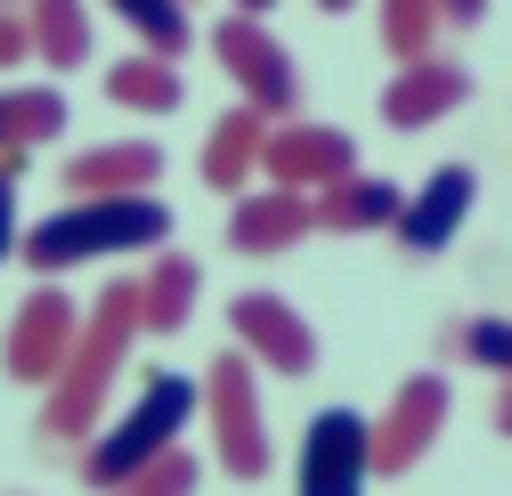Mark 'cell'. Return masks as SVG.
Returning a JSON list of instances; mask_svg holds the SVG:
<instances>
[{
  "label": "cell",
  "instance_id": "cell-1",
  "mask_svg": "<svg viewBox=\"0 0 512 496\" xmlns=\"http://www.w3.org/2000/svg\"><path fill=\"white\" fill-rule=\"evenodd\" d=\"M139 334H147V318H139V277H114V285L90 301V318H82L66 366L41 383V391H49V399H41V431H49V440H90V431L106 423L114 383H122V358H131Z\"/></svg>",
  "mask_w": 512,
  "mask_h": 496
},
{
  "label": "cell",
  "instance_id": "cell-2",
  "mask_svg": "<svg viewBox=\"0 0 512 496\" xmlns=\"http://www.w3.org/2000/svg\"><path fill=\"white\" fill-rule=\"evenodd\" d=\"M171 244V204L147 196H74V204H57L41 228L17 236V253L25 269L57 277V269H90V261H131V253H163Z\"/></svg>",
  "mask_w": 512,
  "mask_h": 496
},
{
  "label": "cell",
  "instance_id": "cell-3",
  "mask_svg": "<svg viewBox=\"0 0 512 496\" xmlns=\"http://www.w3.org/2000/svg\"><path fill=\"white\" fill-rule=\"evenodd\" d=\"M196 407H204V391L187 383V375H147V391L122 407L114 423H98L90 440H82V480H90L98 496H114L139 464H155L163 448H179V431H187Z\"/></svg>",
  "mask_w": 512,
  "mask_h": 496
},
{
  "label": "cell",
  "instance_id": "cell-4",
  "mask_svg": "<svg viewBox=\"0 0 512 496\" xmlns=\"http://www.w3.org/2000/svg\"><path fill=\"white\" fill-rule=\"evenodd\" d=\"M196 391L212 407V464L228 480H261L269 472V415H261V375H252V358L220 350Z\"/></svg>",
  "mask_w": 512,
  "mask_h": 496
},
{
  "label": "cell",
  "instance_id": "cell-5",
  "mask_svg": "<svg viewBox=\"0 0 512 496\" xmlns=\"http://www.w3.org/2000/svg\"><path fill=\"white\" fill-rule=\"evenodd\" d=\"M447 407H456V391H447V375H439V366L407 375V383L391 391V407L366 423V456H374V472H391V480H399V472H415V464L439 448Z\"/></svg>",
  "mask_w": 512,
  "mask_h": 496
},
{
  "label": "cell",
  "instance_id": "cell-6",
  "mask_svg": "<svg viewBox=\"0 0 512 496\" xmlns=\"http://www.w3.org/2000/svg\"><path fill=\"white\" fill-rule=\"evenodd\" d=\"M212 57L236 74V90H244V106H261L269 122H285L293 106H301V74H293V49L261 25V17H220L212 25Z\"/></svg>",
  "mask_w": 512,
  "mask_h": 496
},
{
  "label": "cell",
  "instance_id": "cell-7",
  "mask_svg": "<svg viewBox=\"0 0 512 496\" xmlns=\"http://www.w3.org/2000/svg\"><path fill=\"white\" fill-rule=\"evenodd\" d=\"M228 334H236V350L252 366H269V375H285V383H301L309 366H317L309 318H301L293 301H277V293H236L228 301Z\"/></svg>",
  "mask_w": 512,
  "mask_h": 496
},
{
  "label": "cell",
  "instance_id": "cell-8",
  "mask_svg": "<svg viewBox=\"0 0 512 496\" xmlns=\"http://www.w3.org/2000/svg\"><path fill=\"white\" fill-rule=\"evenodd\" d=\"M374 456H366V415L358 407H317L301 431V496H366Z\"/></svg>",
  "mask_w": 512,
  "mask_h": 496
},
{
  "label": "cell",
  "instance_id": "cell-9",
  "mask_svg": "<svg viewBox=\"0 0 512 496\" xmlns=\"http://www.w3.org/2000/svg\"><path fill=\"white\" fill-rule=\"evenodd\" d=\"M74 334H82V301H74V293H57V285L25 293L9 342H0V366H9V383H49L57 366H66Z\"/></svg>",
  "mask_w": 512,
  "mask_h": 496
},
{
  "label": "cell",
  "instance_id": "cell-10",
  "mask_svg": "<svg viewBox=\"0 0 512 496\" xmlns=\"http://www.w3.org/2000/svg\"><path fill=\"white\" fill-rule=\"evenodd\" d=\"M261 171L277 179V188H326V179H342V171H358V139L350 131H334V122H269V139H261Z\"/></svg>",
  "mask_w": 512,
  "mask_h": 496
},
{
  "label": "cell",
  "instance_id": "cell-11",
  "mask_svg": "<svg viewBox=\"0 0 512 496\" xmlns=\"http://www.w3.org/2000/svg\"><path fill=\"white\" fill-rule=\"evenodd\" d=\"M472 204H480V179H472V163H439L423 188L399 204V220H391V236L407 244V253H447V244L464 236V220H472Z\"/></svg>",
  "mask_w": 512,
  "mask_h": 496
},
{
  "label": "cell",
  "instance_id": "cell-12",
  "mask_svg": "<svg viewBox=\"0 0 512 496\" xmlns=\"http://www.w3.org/2000/svg\"><path fill=\"white\" fill-rule=\"evenodd\" d=\"M472 98V74L447 66V57H407V66L382 82V122L391 131H431V122H447Z\"/></svg>",
  "mask_w": 512,
  "mask_h": 496
},
{
  "label": "cell",
  "instance_id": "cell-13",
  "mask_svg": "<svg viewBox=\"0 0 512 496\" xmlns=\"http://www.w3.org/2000/svg\"><path fill=\"white\" fill-rule=\"evenodd\" d=\"M301 236H317L309 188H261V196H236V212H228V244H236V253H252V261L293 253Z\"/></svg>",
  "mask_w": 512,
  "mask_h": 496
},
{
  "label": "cell",
  "instance_id": "cell-14",
  "mask_svg": "<svg viewBox=\"0 0 512 496\" xmlns=\"http://www.w3.org/2000/svg\"><path fill=\"white\" fill-rule=\"evenodd\" d=\"M155 179H163L155 139H106V147H82L66 163V196H147Z\"/></svg>",
  "mask_w": 512,
  "mask_h": 496
},
{
  "label": "cell",
  "instance_id": "cell-15",
  "mask_svg": "<svg viewBox=\"0 0 512 496\" xmlns=\"http://www.w3.org/2000/svg\"><path fill=\"white\" fill-rule=\"evenodd\" d=\"M399 204H407V188H399V179H374V171H342V179H326V188L309 196L317 228H334V236H374V228H391Z\"/></svg>",
  "mask_w": 512,
  "mask_h": 496
},
{
  "label": "cell",
  "instance_id": "cell-16",
  "mask_svg": "<svg viewBox=\"0 0 512 496\" xmlns=\"http://www.w3.org/2000/svg\"><path fill=\"white\" fill-rule=\"evenodd\" d=\"M261 139H269V114H261V106H228V114L212 122V139H204V179H212L220 196H244L252 163H261Z\"/></svg>",
  "mask_w": 512,
  "mask_h": 496
},
{
  "label": "cell",
  "instance_id": "cell-17",
  "mask_svg": "<svg viewBox=\"0 0 512 496\" xmlns=\"http://www.w3.org/2000/svg\"><path fill=\"white\" fill-rule=\"evenodd\" d=\"M196 293H204V269L187 253H155V269L139 277V318L147 334H179L187 318H196Z\"/></svg>",
  "mask_w": 512,
  "mask_h": 496
},
{
  "label": "cell",
  "instance_id": "cell-18",
  "mask_svg": "<svg viewBox=\"0 0 512 496\" xmlns=\"http://www.w3.org/2000/svg\"><path fill=\"white\" fill-rule=\"evenodd\" d=\"M25 33H33V57L49 74H74L90 57V9L82 0H25Z\"/></svg>",
  "mask_w": 512,
  "mask_h": 496
},
{
  "label": "cell",
  "instance_id": "cell-19",
  "mask_svg": "<svg viewBox=\"0 0 512 496\" xmlns=\"http://www.w3.org/2000/svg\"><path fill=\"white\" fill-rule=\"evenodd\" d=\"M106 98H114V106H131V114H179V98H187L179 57H155V49L122 57V66L106 74Z\"/></svg>",
  "mask_w": 512,
  "mask_h": 496
},
{
  "label": "cell",
  "instance_id": "cell-20",
  "mask_svg": "<svg viewBox=\"0 0 512 496\" xmlns=\"http://www.w3.org/2000/svg\"><path fill=\"white\" fill-rule=\"evenodd\" d=\"M106 9L139 33V49L155 57H179L187 41H196V25H187V0H106Z\"/></svg>",
  "mask_w": 512,
  "mask_h": 496
},
{
  "label": "cell",
  "instance_id": "cell-21",
  "mask_svg": "<svg viewBox=\"0 0 512 496\" xmlns=\"http://www.w3.org/2000/svg\"><path fill=\"white\" fill-rule=\"evenodd\" d=\"M431 41H439V0H382V49L399 57H431Z\"/></svg>",
  "mask_w": 512,
  "mask_h": 496
},
{
  "label": "cell",
  "instance_id": "cell-22",
  "mask_svg": "<svg viewBox=\"0 0 512 496\" xmlns=\"http://www.w3.org/2000/svg\"><path fill=\"white\" fill-rule=\"evenodd\" d=\"M196 480H204V464H196V456H187V448H163L155 464H139L114 496H196Z\"/></svg>",
  "mask_w": 512,
  "mask_h": 496
},
{
  "label": "cell",
  "instance_id": "cell-23",
  "mask_svg": "<svg viewBox=\"0 0 512 496\" xmlns=\"http://www.w3.org/2000/svg\"><path fill=\"white\" fill-rule=\"evenodd\" d=\"M9 114H17V147H33V139H57V131H66V90H49V82H33V90H9Z\"/></svg>",
  "mask_w": 512,
  "mask_h": 496
},
{
  "label": "cell",
  "instance_id": "cell-24",
  "mask_svg": "<svg viewBox=\"0 0 512 496\" xmlns=\"http://www.w3.org/2000/svg\"><path fill=\"white\" fill-rule=\"evenodd\" d=\"M456 350H464L472 366H488V375L512 383V318H472V326H456Z\"/></svg>",
  "mask_w": 512,
  "mask_h": 496
},
{
  "label": "cell",
  "instance_id": "cell-25",
  "mask_svg": "<svg viewBox=\"0 0 512 496\" xmlns=\"http://www.w3.org/2000/svg\"><path fill=\"white\" fill-rule=\"evenodd\" d=\"M17 179H25V147H9V155H0V261H9L17 253Z\"/></svg>",
  "mask_w": 512,
  "mask_h": 496
},
{
  "label": "cell",
  "instance_id": "cell-26",
  "mask_svg": "<svg viewBox=\"0 0 512 496\" xmlns=\"http://www.w3.org/2000/svg\"><path fill=\"white\" fill-rule=\"evenodd\" d=\"M33 57V33H25V9H0V74H17Z\"/></svg>",
  "mask_w": 512,
  "mask_h": 496
},
{
  "label": "cell",
  "instance_id": "cell-27",
  "mask_svg": "<svg viewBox=\"0 0 512 496\" xmlns=\"http://www.w3.org/2000/svg\"><path fill=\"white\" fill-rule=\"evenodd\" d=\"M488 0H439V25H480Z\"/></svg>",
  "mask_w": 512,
  "mask_h": 496
},
{
  "label": "cell",
  "instance_id": "cell-28",
  "mask_svg": "<svg viewBox=\"0 0 512 496\" xmlns=\"http://www.w3.org/2000/svg\"><path fill=\"white\" fill-rule=\"evenodd\" d=\"M17 147V114H9V90H0V155Z\"/></svg>",
  "mask_w": 512,
  "mask_h": 496
},
{
  "label": "cell",
  "instance_id": "cell-29",
  "mask_svg": "<svg viewBox=\"0 0 512 496\" xmlns=\"http://www.w3.org/2000/svg\"><path fill=\"white\" fill-rule=\"evenodd\" d=\"M496 431L512 440V383H504V399H496Z\"/></svg>",
  "mask_w": 512,
  "mask_h": 496
},
{
  "label": "cell",
  "instance_id": "cell-30",
  "mask_svg": "<svg viewBox=\"0 0 512 496\" xmlns=\"http://www.w3.org/2000/svg\"><path fill=\"white\" fill-rule=\"evenodd\" d=\"M236 9H244V17H261V9H277V0H236Z\"/></svg>",
  "mask_w": 512,
  "mask_h": 496
},
{
  "label": "cell",
  "instance_id": "cell-31",
  "mask_svg": "<svg viewBox=\"0 0 512 496\" xmlns=\"http://www.w3.org/2000/svg\"><path fill=\"white\" fill-rule=\"evenodd\" d=\"M317 9H326V17H342V9H358V0H317Z\"/></svg>",
  "mask_w": 512,
  "mask_h": 496
},
{
  "label": "cell",
  "instance_id": "cell-32",
  "mask_svg": "<svg viewBox=\"0 0 512 496\" xmlns=\"http://www.w3.org/2000/svg\"><path fill=\"white\" fill-rule=\"evenodd\" d=\"M0 9H25V0H0Z\"/></svg>",
  "mask_w": 512,
  "mask_h": 496
}]
</instances>
